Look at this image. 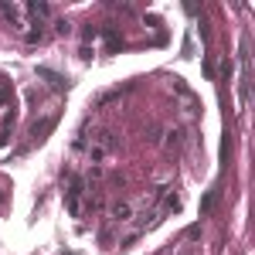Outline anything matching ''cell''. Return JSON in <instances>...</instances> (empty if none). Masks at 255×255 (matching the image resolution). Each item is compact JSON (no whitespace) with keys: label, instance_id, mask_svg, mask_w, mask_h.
<instances>
[{"label":"cell","instance_id":"6da1fadb","mask_svg":"<svg viewBox=\"0 0 255 255\" xmlns=\"http://www.w3.org/2000/svg\"><path fill=\"white\" fill-rule=\"evenodd\" d=\"M82 197H85V184L75 177L68 184V191H65V204H68V215L72 218H82Z\"/></svg>","mask_w":255,"mask_h":255},{"label":"cell","instance_id":"ba28073f","mask_svg":"<svg viewBox=\"0 0 255 255\" xmlns=\"http://www.w3.org/2000/svg\"><path fill=\"white\" fill-rule=\"evenodd\" d=\"M177 255H197V252H194V245H180V252H177Z\"/></svg>","mask_w":255,"mask_h":255},{"label":"cell","instance_id":"3957f363","mask_svg":"<svg viewBox=\"0 0 255 255\" xmlns=\"http://www.w3.org/2000/svg\"><path fill=\"white\" fill-rule=\"evenodd\" d=\"M109 215H113V221L123 225V221H129V218H133V204H129V201H116V204L109 208Z\"/></svg>","mask_w":255,"mask_h":255},{"label":"cell","instance_id":"277c9868","mask_svg":"<svg viewBox=\"0 0 255 255\" xmlns=\"http://www.w3.org/2000/svg\"><path fill=\"white\" fill-rule=\"evenodd\" d=\"M55 126V116H48V119H41V123H34V129H31V136L34 139H44V133Z\"/></svg>","mask_w":255,"mask_h":255},{"label":"cell","instance_id":"5b68a950","mask_svg":"<svg viewBox=\"0 0 255 255\" xmlns=\"http://www.w3.org/2000/svg\"><path fill=\"white\" fill-rule=\"evenodd\" d=\"M0 109H10V85L0 82Z\"/></svg>","mask_w":255,"mask_h":255},{"label":"cell","instance_id":"8992f818","mask_svg":"<svg viewBox=\"0 0 255 255\" xmlns=\"http://www.w3.org/2000/svg\"><path fill=\"white\" fill-rule=\"evenodd\" d=\"M218 201V191H208V197H204V204H201V211H211V204Z\"/></svg>","mask_w":255,"mask_h":255},{"label":"cell","instance_id":"52a82bcc","mask_svg":"<svg viewBox=\"0 0 255 255\" xmlns=\"http://www.w3.org/2000/svg\"><path fill=\"white\" fill-rule=\"evenodd\" d=\"M55 27H58V34H72V24H68V20H58Z\"/></svg>","mask_w":255,"mask_h":255},{"label":"cell","instance_id":"7a4b0ae2","mask_svg":"<svg viewBox=\"0 0 255 255\" xmlns=\"http://www.w3.org/2000/svg\"><path fill=\"white\" fill-rule=\"evenodd\" d=\"M160 194H163V204H160V211H157V215H177V211H180V194L167 191V187H163Z\"/></svg>","mask_w":255,"mask_h":255}]
</instances>
